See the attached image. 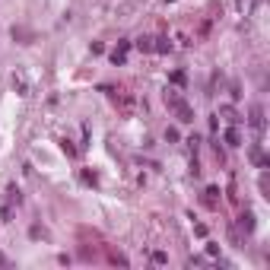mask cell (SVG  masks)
I'll use <instances>...</instances> for the list:
<instances>
[{"instance_id":"cell-2","label":"cell","mask_w":270,"mask_h":270,"mask_svg":"<svg viewBox=\"0 0 270 270\" xmlns=\"http://www.w3.org/2000/svg\"><path fill=\"white\" fill-rule=\"evenodd\" d=\"M248 121H251V127H254L257 134H264V108H261V105H254V108H251V118H248Z\"/></svg>"},{"instance_id":"cell-10","label":"cell","mask_w":270,"mask_h":270,"mask_svg":"<svg viewBox=\"0 0 270 270\" xmlns=\"http://www.w3.org/2000/svg\"><path fill=\"white\" fill-rule=\"evenodd\" d=\"M172 83H175V86L185 83V73H182V70H175V73H172Z\"/></svg>"},{"instance_id":"cell-9","label":"cell","mask_w":270,"mask_h":270,"mask_svg":"<svg viewBox=\"0 0 270 270\" xmlns=\"http://www.w3.org/2000/svg\"><path fill=\"white\" fill-rule=\"evenodd\" d=\"M137 48H140V51H153V38H140Z\"/></svg>"},{"instance_id":"cell-8","label":"cell","mask_w":270,"mask_h":270,"mask_svg":"<svg viewBox=\"0 0 270 270\" xmlns=\"http://www.w3.org/2000/svg\"><path fill=\"white\" fill-rule=\"evenodd\" d=\"M223 118H226V121H229V124H238V115L232 112V108H223Z\"/></svg>"},{"instance_id":"cell-3","label":"cell","mask_w":270,"mask_h":270,"mask_svg":"<svg viewBox=\"0 0 270 270\" xmlns=\"http://www.w3.org/2000/svg\"><path fill=\"white\" fill-rule=\"evenodd\" d=\"M127 51H131V42H121V45L112 51V61H115V64H124V61H127Z\"/></svg>"},{"instance_id":"cell-1","label":"cell","mask_w":270,"mask_h":270,"mask_svg":"<svg viewBox=\"0 0 270 270\" xmlns=\"http://www.w3.org/2000/svg\"><path fill=\"white\" fill-rule=\"evenodd\" d=\"M165 105H168V108H172V112H175V118H178V121H182V124H191V121H194V108L188 105V102H185V99L178 96V93H172V89H168V93H165Z\"/></svg>"},{"instance_id":"cell-4","label":"cell","mask_w":270,"mask_h":270,"mask_svg":"<svg viewBox=\"0 0 270 270\" xmlns=\"http://www.w3.org/2000/svg\"><path fill=\"white\" fill-rule=\"evenodd\" d=\"M13 86L19 89V96H32V86L26 83V76H23V73H13Z\"/></svg>"},{"instance_id":"cell-7","label":"cell","mask_w":270,"mask_h":270,"mask_svg":"<svg viewBox=\"0 0 270 270\" xmlns=\"http://www.w3.org/2000/svg\"><path fill=\"white\" fill-rule=\"evenodd\" d=\"M238 226H242L245 232H251V229H254V216H251V213H245L242 219H238Z\"/></svg>"},{"instance_id":"cell-11","label":"cell","mask_w":270,"mask_h":270,"mask_svg":"<svg viewBox=\"0 0 270 270\" xmlns=\"http://www.w3.org/2000/svg\"><path fill=\"white\" fill-rule=\"evenodd\" d=\"M61 146H64V153H67V156H76V146H70V140H64Z\"/></svg>"},{"instance_id":"cell-13","label":"cell","mask_w":270,"mask_h":270,"mask_svg":"<svg viewBox=\"0 0 270 270\" xmlns=\"http://www.w3.org/2000/svg\"><path fill=\"white\" fill-rule=\"evenodd\" d=\"M0 264H7V257H4V254H0Z\"/></svg>"},{"instance_id":"cell-5","label":"cell","mask_w":270,"mask_h":270,"mask_svg":"<svg viewBox=\"0 0 270 270\" xmlns=\"http://www.w3.org/2000/svg\"><path fill=\"white\" fill-rule=\"evenodd\" d=\"M204 204L207 207H216L219 204V188H207V191H204Z\"/></svg>"},{"instance_id":"cell-12","label":"cell","mask_w":270,"mask_h":270,"mask_svg":"<svg viewBox=\"0 0 270 270\" xmlns=\"http://www.w3.org/2000/svg\"><path fill=\"white\" fill-rule=\"evenodd\" d=\"M153 261H156V264H165V261H168V257H165L162 251H153Z\"/></svg>"},{"instance_id":"cell-6","label":"cell","mask_w":270,"mask_h":270,"mask_svg":"<svg viewBox=\"0 0 270 270\" xmlns=\"http://www.w3.org/2000/svg\"><path fill=\"white\" fill-rule=\"evenodd\" d=\"M226 143H229V146H238V143H242V134H238V127H235V124L226 131Z\"/></svg>"}]
</instances>
